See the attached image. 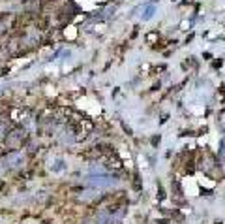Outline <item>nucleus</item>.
<instances>
[{"label":"nucleus","mask_w":225,"mask_h":224,"mask_svg":"<svg viewBox=\"0 0 225 224\" xmlns=\"http://www.w3.org/2000/svg\"><path fill=\"white\" fill-rule=\"evenodd\" d=\"M154 13H156V6H148V4H146V9H145V13H143V21H150Z\"/></svg>","instance_id":"f257e3e1"},{"label":"nucleus","mask_w":225,"mask_h":224,"mask_svg":"<svg viewBox=\"0 0 225 224\" xmlns=\"http://www.w3.org/2000/svg\"><path fill=\"white\" fill-rule=\"evenodd\" d=\"M160 139H161V138L158 136V138H154V139H152V143H154V145H158V143H160Z\"/></svg>","instance_id":"f03ea898"}]
</instances>
